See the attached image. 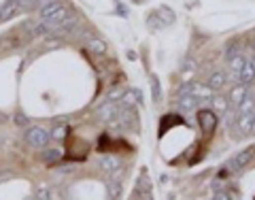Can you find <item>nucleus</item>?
<instances>
[{
	"mask_svg": "<svg viewBox=\"0 0 255 200\" xmlns=\"http://www.w3.org/2000/svg\"><path fill=\"white\" fill-rule=\"evenodd\" d=\"M245 55L243 53H236V55H232L230 58V68L234 70V75L238 77V73H240V68H243V64H245Z\"/></svg>",
	"mask_w": 255,
	"mask_h": 200,
	"instance_id": "obj_18",
	"label": "nucleus"
},
{
	"mask_svg": "<svg viewBox=\"0 0 255 200\" xmlns=\"http://www.w3.org/2000/svg\"><path fill=\"white\" fill-rule=\"evenodd\" d=\"M155 13H158V15L162 17V21H164V24H166V26H170V24H174V13H172V11H170V9H168V6H160V9H158V11H155Z\"/></svg>",
	"mask_w": 255,
	"mask_h": 200,
	"instance_id": "obj_19",
	"label": "nucleus"
},
{
	"mask_svg": "<svg viewBox=\"0 0 255 200\" xmlns=\"http://www.w3.org/2000/svg\"><path fill=\"white\" fill-rule=\"evenodd\" d=\"M253 121H255V117L251 115V111L249 113H243L240 115V119H238V130H240V134H251V128H253Z\"/></svg>",
	"mask_w": 255,
	"mask_h": 200,
	"instance_id": "obj_8",
	"label": "nucleus"
},
{
	"mask_svg": "<svg viewBox=\"0 0 255 200\" xmlns=\"http://www.w3.org/2000/svg\"><path fill=\"white\" fill-rule=\"evenodd\" d=\"M147 21H149V26H151L153 30H155V28H162V26H166L164 21H162V17L158 15V13H151V15L147 17Z\"/></svg>",
	"mask_w": 255,
	"mask_h": 200,
	"instance_id": "obj_23",
	"label": "nucleus"
},
{
	"mask_svg": "<svg viewBox=\"0 0 255 200\" xmlns=\"http://www.w3.org/2000/svg\"><path fill=\"white\" fill-rule=\"evenodd\" d=\"M187 94H191V83H183L179 90V96H187Z\"/></svg>",
	"mask_w": 255,
	"mask_h": 200,
	"instance_id": "obj_25",
	"label": "nucleus"
},
{
	"mask_svg": "<svg viewBox=\"0 0 255 200\" xmlns=\"http://www.w3.org/2000/svg\"><path fill=\"white\" fill-rule=\"evenodd\" d=\"M198 104H200V98H196L194 94H187V96H179V106H181L183 111H194Z\"/></svg>",
	"mask_w": 255,
	"mask_h": 200,
	"instance_id": "obj_10",
	"label": "nucleus"
},
{
	"mask_svg": "<svg viewBox=\"0 0 255 200\" xmlns=\"http://www.w3.org/2000/svg\"><path fill=\"white\" fill-rule=\"evenodd\" d=\"M15 121H17V126H26V124H28V117L24 115V113H17V115H15Z\"/></svg>",
	"mask_w": 255,
	"mask_h": 200,
	"instance_id": "obj_27",
	"label": "nucleus"
},
{
	"mask_svg": "<svg viewBox=\"0 0 255 200\" xmlns=\"http://www.w3.org/2000/svg\"><path fill=\"white\" fill-rule=\"evenodd\" d=\"M181 121H183V119H181L179 115H166V117H162V119H160V137L168 130V128H172V124L179 126Z\"/></svg>",
	"mask_w": 255,
	"mask_h": 200,
	"instance_id": "obj_12",
	"label": "nucleus"
},
{
	"mask_svg": "<svg viewBox=\"0 0 255 200\" xmlns=\"http://www.w3.org/2000/svg\"><path fill=\"white\" fill-rule=\"evenodd\" d=\"M251 134H255V121H253V128H251Z\"/></svg>",
	"mask_w": 255,
	"mask_h": 200,
	"instance_id": "obj_32",
	"label": "nucleus"
},
{
	"mask_svg": "<svg viewBox=\"0 0 255 200\" xmlns=\"http://www.w3.org/2000/svg\"><path fill=\"white\" fill-rule=\"evenodd\" d=\"M251 158H253V149H247V151L234 155V158H232L228 164H225V168H228L230 173H234V170H240V168L245 166V164H249Z\"/></svg>",
	"mask_w": 255,
	"mask_h": 200,
	"instance_id": "obj_4",
	"label": "nucleus"
},
{
	"mask_svg": "<svg viewBox=\"0 0 255 200\" xmlns=\"http://www.w3.org/2000/svg\"><path fill=\"white\" fill-rule=\"evenodd\" d=\"M198 121H200V128L204 134H212L217 128V113L211 109H202L198 111Z\"/></svg>",
	"mask_w": 255,
	"mask_h": 200,
	"instance_id": "obj_2",
	"label": "nucleus"
},
{
	"mask_svg": "<svg viewBox=\"0 0 255 200\" xmlns=\"http://www.w3.org/2000/svg\"><path fill=\"white\" fill-rule=\"evenodd\" d=\"M98 166H100V170H104V173H115V170L122 166V160H119L117 155H104V158L98 160Z\"/></svg>",
	"mask_w": 255,
	"mask_h": 200,
	"instance_id": "obj_6",
	"label": "nucleus"
},
{
	"mask_svg": "<svg viewBox=\"0 0 255 200\" xmlns=\"http://www.w3.org/2000/svg\"><path fill=\"white\" fill-rule=\"evenodd\" d=\"M34 198H45L47 200V198H51V194H47V192L41 190V192H37V196H34Z\"/></svg>",
	"mask_w": 255,
	"mask_h": 200,
	"instance_id": "obj_30",
	"label": "nucleus"
},
{
	"mask_svg": "<svg viewBox=\"0 0 255 200\" xmlns=\"http://www.w3.org/2000/svg\"><path fill=\"white\" fill-rule=\"evenodd\" d=\"M238 81L245 83V85H249V83L255 81V66H253L251 60H245L243 68H240V73H238Z\"/></svg>",
	"mask_w": 255,
	"mask_h": 200,
	"instance_id": "obj_5",
	"label": "nucleus"
},
{
	"mask_svg": "<svg viewBox=\"0 0 255 200\" xmlns=\"http://www.w3.org/2000/svg\"><path fill=\"white\" fill-rule=\"evenodd\" d=\"M253 106H255V100L247 96V98L243 100V102L238 104V109H240V113H249V111H253Z\"/></svg>",
	"mask_w": 255,
	"mask_h": 200,
	"instance_id": "obj_22",
	"label": "nucleus"
},
{
	"mask_svg": "<svg viewBox=\"0 0 255 200\" xmlns=\"http://www.w3.org/2000/svg\"><path fill=\"white\" fill-rule=\"evenodd\" d=\"M51 2H55V0H37V6H47V4H51Z\"/></svg>",
	"mask_w": 255,
	"mask_h": 200,
	"instance_id": "obj_29",
	"label": "nucleus"
},
{
	"mask_svg": "<svg viewBox=\"0 0 255 200\" xmlns=\"http://www.w3.org/2000/svg\"><path fill=\"white\" fill-rule=\"evenodd\" d=\"M49 141H51V134H49V132L45 130V128H41V126H32V128H28V130H26V143H28L30 147L45 149Z\"/></svg>",
	"mask_w": 255,
	"mask_h": 200,
	"instance_id": "obj_1",
	"label": "nucleus"
},
{
	"mask_svg": "<svg viewBox=\"0 0 255 200\" xmlns=\"http://www.w3.org/2000/svg\"><path fill=\"white\" fill-rule=\"evenodd\" d=\"M19 11V4L15 2V0H11L9 4L4 6V9H0V21H6V19H11L15 13Z\"/></svg>",
	"mask_w": 255,
	"mask_h": 200,
	"instance_id": "obj_14",
	"label": "nucleus"
},
{
	"mask_svg": "<svg viewBox=\"0 0 255 200\" xmlns=\"http://www.w3.org/2000/svg\"><path fill=\"white\" fill-rule=\"evenodd\" d=\"M87 47H89L94 53H104V51H106L104 41H100V39H89V41H87Z\"/></svg>",
	"mask_w": 255,
	"mask_h": 200,
	"instance_id": "obj_20",
	"label": "nucleus"
},
{
	"mask_svg": "<svg viewBox=\"0 0 255 200\" xmlns=\"http://www.w3.org/2000/svg\"><path fill=\"white\" fill-rule=\"evenodd\" d=\"M251 62H253V66H255V60H251Z\"/></svg>",
	"mask_w": 255,
	"mask_h": 200,
	"instance_id": "obj_33",
	"label": "nucleus"
},
{
	"mask_svg": "<svg viewBox=\"0 0 255 200\" xmlns=\"http://www.w3.org/2000/svg\"><path fill=\"white\" fill-rule=\"evenodd\" d=\"M212 198H215V200H230L232 196L228 194V192H215V194H212Z\"/></svg>",
	"mask_w": 255,
	"mask_h": 200,
	"instance_id": "obj_26",
	"label": "nucleus"
},
{
	"mask_svg": "<svg viewBox=\"0 0 255 200\" xmlns=\"http://www.w3.org/2000/svg\"><path fill=\"white\" fill-rule=\"evenodd\" d=\"M11 177V173H0V181H6Z\"/></svg>",
	"mask_w": 255,
	"mask_h": 200,
	"instance_id": "obj_31",
	"label": "nucleus"
},
{
	"mask_svg": "<svg viewBox=\"0 0 255 200\" xmlns=\"http://www.w3.org/2000/svg\"><path fill=\"white\" fill-rule=\"evenodd\" d=\"M66 134H68V126H66V124H58V126L53 128L51 137L58 139V141H62V139H66Z\"/></svg>",
	"mask_w": 255,
	"mask_h": 200,
	"instance_id": "obj_21",
	"label": "nucleus"
},
{
	"mask_svg": "<svg viewBox=\"0 0 255 200\" xmlns=\"http://www.w3.org/2000/svg\"><path fill=\"white\" fill-rule=\"evenodd\" d=\"M119 111H122V109H119L113 100H109V102H104L102 106H98L96 113H94V117L98 121H111V119H115L119 115Z\"/></svg>",
	"mask_w": 255,
	"mask_h": 200,
	"instance_id": "obj_3",
	"label": "nucleus"
},
{
	"mask_svg": "<svg viewBox=\"0 0 255 200\" xmlns=\"http://www.w3.org/2000/svg\"><path fill=\"white\" fill-rule=\"evenodd\" d=\"M212 90L209 83H191V94H194L196 98H200V100H211L212 98Z\"/></svg>",
	"mask_w": 255,
	"mask_h": 200,
	"instance_id": "obj_7",
	"label": "nucleus"
},
{
	"mask_svg": "<svg viewBox=\"0 0 255 200\" xmlns=\"http://www.w3.org/2000/svg\"><path fill=\"white\" fill-rule=\"evenodd\" d=\"M41 158L45 160L47 164H58V162H62V158H64V155L58 151V149H42Z\"/></svg>",
	"mask_w": 255,
	"mask_h": 200,
	"instance_id": "obj_13",
	"label": "nucleus"
},
{
	"mask_svg": "<svg viewBox=\"0 0 255 200\" xmlns=\"http://www.w3.org/2000/svg\"><path fill=\"white\" fill-rule=\"evenodd\" d=\"M149 83H151V92H153V102L158 104L162 100V85H160V79L155 75L149 77Z\"/></svg>",
	"mask_w": 255,
	"mask_h": 200,
	"instance_id": "obj_17",
	"label": "nucleus"
},
{
	"mask_svg": "<svg viewBox=\"0 0 255 200\" xmlns=\"http://www.w3.org/2000/svg\"><path fill=\"white\" fill-rule=\"evenodd\" d=\"M211 104H212V111L215 113H225L228 111V98H223V96H212Z\"/></svg>",
	"mask_w": 255,
	"mask_h": 200,
	"instance_id": "obj_16",
	"label": "nucleus"
},
{
	"mask_svg": "<svg viewBox=\"0 0 255 200\" xmlns=\"http://www.w3.org/2000/svg\"><path fill=\"white\" fill-rule=\"evenodd\" d=\"M194 68H196V64L191 62V60H187V62H185V66H183V70H185V77H187V75H189Z\"/></svg>",
	"mask_w": 255,
	"mask_h": 200,
	"instance_id": "obj_28",
	"label": "nucleus"
},
{
	"mask_svg": "<svg viewBox=\"0 0 255 200\" xmlns=\"http://www.w3.org/2000/svg\"><path fill=\"white\" fill-rule=\"evenodd\" d=\"M245 98H247V85H245V83L236 85V88H234V90L230 92V102H232L234 106H238Z\"/></svg>",
	"mask_w": 255,
	"mask_h": 200,
	"instance_id": "obj_9",
	"label": "nucleus"
},
{
	"mask_svg": "<svg viewBox=\"0 0 255 200\" xmlns=\"http://www.w3.org/2000/svg\"><path fill=\"white\" fill-rule=\"evenodd\" d=\"M209 85H211L212 90H221L223 85H225V73H221V70H215V73H211Z\"/></svg>",
	"mask_w": 255,
	"mask_h": 200,
	"instance_id": "obj_11",
	"label": "nucleus"
},
{
	"mask_svg": "<svg viewBox=\"0 0 255 200\" xmlns=\"http://www.w3.org/2000/svg\"><path fill=\"white\" fill-rule=\"evenodd\" d=\"M124 96H126L124 90H113V92H109V100H119V98H124Z\"/></svg>",
	"mask_w": 255,
	"mask_h": 200,
	"instance_id": "obj_24",
	"label": "nucleus"
},
{
	"mask_svg": "<svg viewBox=\"0 0 255 200\" xmlns=\"http://www.w3.org/2000/svg\"><path fill=\"white\" fill-rule=\"evenodd\" d=\"M106 196L109 198H119L122 196V183H119V179H111L109 183H106Z\"/></svg>",
	"mask_w": 255,
	"mask_h": 200,
	"instance_id": "obj_15",
	"label": "nucleus"
}]
</instances>
